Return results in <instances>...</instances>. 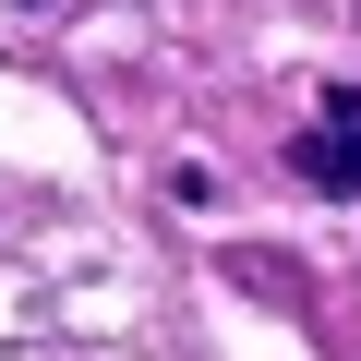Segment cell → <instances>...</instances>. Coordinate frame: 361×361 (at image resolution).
Instances as JSON below:
<instances>
[{
  "label": "cell",
  "instance_id": "cell-1",
  "mask_svg": "<svg viewBox=\"0 0 361 361\" xmlns=\"http://www.w3.org/2000/svg\"><path fill=\"white\" fill-rule=\"evenodd\" d=\"M289 157H301L313 193H361V97H325V121H313Z\"/></svg>",
  "mask_w": 361,
  "mask_h": 361
}]
</instances>
